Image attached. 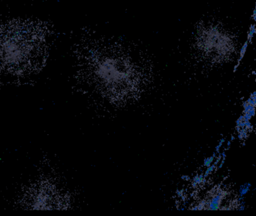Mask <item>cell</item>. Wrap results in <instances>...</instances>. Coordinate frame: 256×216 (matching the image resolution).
<instances>
[{
	"mask_svg": "<svg viewBox=\"0 0 256 216\" xmlns=\"http://www.w3.org/2000/svg\"><path fill=\"white\" fill-rule=\"evenodd\" d=\"M47 26L37 21H12L0 25V66L25 69L44 50Z\"/></svg>",
	"mask_w": 256,
	"mask_h": 216,
	"instance_id": "6da1fadb",
	"label": "cell"
},
{
	"mask_svg": "<svg viewBox=\"0 0 256 216\" xmlns=\"http://www.w3.org/2000/svg\"><path fill=\"white\" fill-rule=\"evenodd\" d=\"M255 33H256V22H253V24H252L250 26L248 33H247V41H248V43H251L252 41H253Z\"/></svg>",
	"mask_w": 256,
	"mask_h": 216,
	"instance_id": "7a4b0ae2",
	"label": "cell"
}]
</instances>
